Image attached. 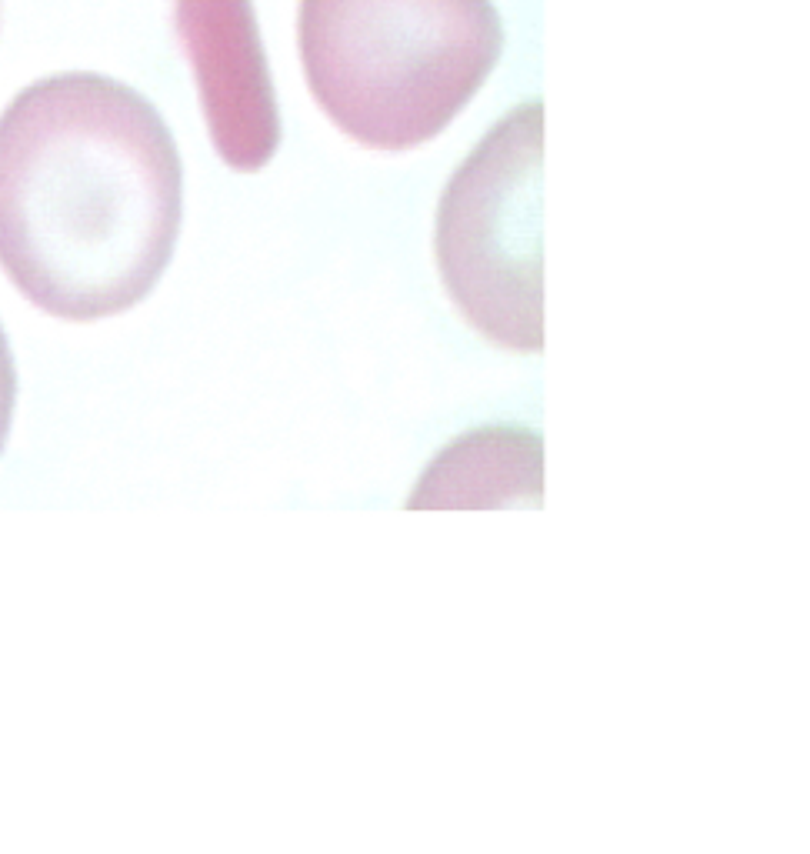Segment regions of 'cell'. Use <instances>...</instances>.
Wrapping results in <instances>:
<instances>
[{
    "label": "cell",
    "mask_w": 810,
    "mask_h": 854,
    "mask_svg": "<svg viewBox=\"0 0 810 854\" xmlns=\"http://www.w3.org/2000/svg\"><path fill=\"white\" fill-rule=\"evenodd\" d=\"M297 47L327 121L370 151L444 131L504 51L490 0H300Z\"/></svg>",
    "instance_id": "obj_2"
},
{
    "label": "cell",
    "mask_w": 810,
    "mask_h": 854,
    "mask_svg": "<svg viewBox=\"0 0 810 854\" xmlns=\"http://www.w3.org/2000/svg\"><path fill=\"white\" fill-rule=\"evenodd\" d=\"M14 404H17V367H14V354H10L7 334L0 327V454L7 448L10 424H14Z\"/></svg>",
    "instance_id": "obj_5"
},
{
    "label": "cell",
    "mask_w": 810,
    "mask_h": 854,
    "mask_svg": "<svg viewBox=\"0 0 810 854\" xmlns=\"http://www.w3.org/2000/svg\"><path fill=\"white\" fill-rule=\"evenodd\" d=\"M184 217V167L134 87L70 71L0 114V267L37 311L104 321L154 291Z\"/></svg>",
    "instance_id": "obj_1"
},
{
    "label": "cell",
    "mask_w": 810,
    "mask_h": 854,
    "mask_svg": "<svg viewBox=\"0 0 810 854\" xmlns=\"http://www.w3.org/2000/svg\"><path fill=\"white\" fill-rule=\"evenodd\" d=\"M174 31L217 154L234 171H260L280 144V114L254 0H174Z\"/></svg>",
    "instance_id": "obj_4"
},
{
    "label": "cell",
    "mask_w": 810,
    "mask_h": 854,
    "mask_svg": "<svg viewBox=\"0 0 810 854\" xmlns=\"http://www.w3.org/2000/svg\"><path fill=\"white\" fill-rule=\"evenodd\" d=\"M540 104L504 117L467 157L437 214V261L460 314L510 351L544 347Z\"/></svg>",
    "instance_id": "obj_3"
}]
</instances>
